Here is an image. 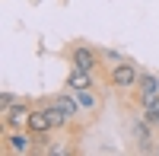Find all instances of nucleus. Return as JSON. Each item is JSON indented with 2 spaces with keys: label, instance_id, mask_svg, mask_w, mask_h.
Listing matches in <instances>:
<instances>
[{
  "label": "nucleus",
  "instance_id": "obj_1",
  "mask_svg": "<svg viewBox=\"0 0 159 156\" xmlns=\"http://www.w3.org/2000/svg\"><path fill=\"white\" fill-rule=\"evenodd\" d=\"M0 153L3 156H29V153H35V137L29 131H3Z\"/></svg>",
  "mask_w": 159,
  "mask_h": 156
},
{
  "label": "nucleus",
  "instance_id": "obj_2",
  "mask_svg": "<svg viewBox=\"0 0 159 156\" xmlns=\"http://www.w3.org/2000/svg\"><path fill=\"white\" fill-rule=\"evenodd\" d=\"M105 80H108V86L127 93V89H137V83H140V70H137L130 61H121V64H115V67H108Z\"/></svg>",
  "mask_w": 159,
  "mask_h": 156
},
{
  "label": "nucleus",
  "instance_id": "obj_3",
  "mask_svg": "<svg viewBox=\"0 0 159 156\" xmlns=\"http://www.w3.org/2000/svg\"><path fill=\"white\" fill-rule=\"evenodd\" d=\"M130 134H134V140H137V150L140 153H150L153 150V144H156V127L143 118V112L137 115L134 121H130Z\"/></svg>",
  "mask_w": 159,
  "mask_h": 156
},
{
  "label": "nucleus",
  "instance_id": "obj_4",
  "mask_svg": "<svg viewBox=\"0 0 159 156\" xmlns=\"http://www.w3.org/2000/svg\"><path fill=\"white\" fill-rule=\"evenodd\" d=\"M137 105L140 108H150L159 102V76H150V73H140V83H137Z\"/></svg>",
  "mask_w": 159,
  "mask_h": 156
},
{
  "label": "nucleus",
  "instance_id": "obj_5",
  "mask_svg": "<svg viewBox=\"0 0 159 156\" xmlns=\"http://www.w3.org/2000/svg\"><path fill=\"white\" fill-rule=\"evenodd\" d=\"M29 115H32V108L25 105V102H16L7 115H0V127H3V131H25Z\"/></svg>",
  "mask_w": 159,
  "mask_h": 156
},
{
  "label": "nucleus",
  "instance_id": "obj_6",
  "mask_svg": "<svg viewBox=\"0 0 159 156\" xmlns=\"http://www.w3.org/2000/svg\"><path fill=\"white\" fill-rule=\"evenodd\" d=\"M70 67H80V70H96V67H102L99 51H92L89 45H73L70 48Z\"/></svg>",
  "mask_w": 159,
  "mask_h": 156
},
{
  "label": "nucleus",
  "instance_id": "obj_7",
  "mask_svg": "<svg viewBox=\"0 0 159 156\" xmlns=\"http://www.w3.org/2000/svg\"><path fill=\"white\" fill-rule=\"evenodd\" d=\"M51 102H54V105H57L64 115H67L70 121L83 115V105H80V99H76V93H73V89H67V93H57V96L51 99Z\"/></svg>",
  "mask_w": 159,
  "mask_h": 156
},
{
  "label": "nucleus",
  "instance_id": "obj_8",
  "mask_svg": "<svg viewBox=\"0 0 159 156\" xmlns=\"http://www.w3.org/2000/svg\"><path fill=\"white\" fill-rule=\"evenodd\" d=\"M92 86V70H80V67H70L67 80H64V89H89Z\"/></svg>",
  "mask_w": 159,
  "mask_h": 156
},
{
  "label": "nucleus",
  "instance_id": "obj_9",
  "mask_svg": "<svg viewBox=\"0 0 159 156\" xmlns=\"http://www.w3.org/2000/svg\"><path fill=\"white\" fill-rule=\"evenodd\" d=\"M25 131H29L32 137H38V134H48V131H51L48 112H45V108H32V115H29V124H25Z\"/></svg>",
  "mask_w": 159,
  "mask_h": 156
},
{
  "label": "nucleus",
  "instance_id": "obj_10",
  "mask_svg": "<svg viewBox=\"0 0 159 156\" xmlns=\"http://www.w3.org/2000/svg\"><path fill=\"white\" fill-rule=\"evenodd\" d=\"M45 112H48V121H51V131H64V127H67L70 124V118H67V115H64L57 105H54V102H48V105H45Z\"/></svg>",
  "mask_w": 159,
  "mask_h": 156
},
{
  "label": "nucleus",
  "instance_id": "obj_11",
  "mask_svg": "<svg viewBox=\"0 0 159 156\" xmlns=\"http://www.w3.org/2000/svg\"><path fill=\"white\" fill-rule=\"evenodd\" d=\"M76 99H80V105H83V112H96L102 105V99L92 93V86L89 89H76Z\"/></svg>",
  "mask_w": 159,
  "mask_h": 156
},
{
  "label": "nucleus",
  "instance_id": "obj_12",
  "mask_svg": "<svg viewBox=\"0 0 159 156\" xmlns=\"http://www.w3.org/2000/svg\"><path fill=\"white\" fill-rule=\"evenodd\" d=\"M99 61H102V67L108 70V67H115V64H121V61H124V54H118V51L102 48V51H99Z\"/></svg>",
  "mask_w": 159,
  "mask_h": 156
},
{
  "label": "nucleus",
  "instance_id": "obj_13",
  "mask_svg": "<svg viewBox=\"0 0 159 156\" xmlns=\"http://www.w3.org/2000/svg\"><path fill=\"white\" fill-rule=\"evenodd\" d=\"M140 112H143V118H147L156 131H159V102H156V105H150V108H140Z\"/></svg>",
  "mask_w": 159,
  "mask_h": 156
},
{
  "label": "nucleus",
  "instance_id": "obj_14",
  "mask_svg": "<svg viewBox=\"0 0 159 156\" xmlns=\"http://www.w3.org/2000/svg\"><path fill=\"white\" fill-rule=\"evenodd\" d=\"M16 102H19V99L13 96V93H0V115H7L13 105H16Z\"/></svg>",
  "mask_w": 159,
  "mask_h": 156
}]
</instances>
